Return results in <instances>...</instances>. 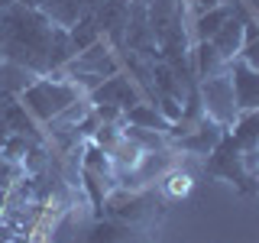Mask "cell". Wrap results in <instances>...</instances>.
Masks as SVG:
<instances>
[{
  "mask_svg": "<svg viewBox=\"0 0 259 243\" xmlns=\"http://www.w3.org/2000/svg\"><path fill=\"white\" fill-rule=\"evenodd\" d=\"M256 159H259V149H256Z\"/></svg>",
  "mask_w": 259,
  "mask_h": 243,
  "instance_id": "1f68e13d",
  "label": "cell"
},
{
  "mask_svg": "<svg viewBox=\"0 0 259 243\" xmlns=\"http://www.w3.org/2000/svg\"><path fill=\"white\" fill-rule=\"evenodd\" d=\"M91 107H94L97 124H117V120L123 117V110H120V107H113V104H91Z\"/></svg>",
  "mask_w": 259,
  "mask_h": 243,
  "instance_id": "cb8c5ba5",
  "label": "cell"
},
{
  "mask_svg": "<svg viewBox=\"0 0 259 243\" xmlns=\"http://www.w3.org/2000/svg\"><path fill=\"white\" fill-rule=\"evenodd\" d=\"M246 20H249V16L243 13V7H240V4H233V13H230V20H227L224 26L217 29L210 39H207V43L214 46V49L224 55L227 62H233V59L240 55V46H243V26H246Z\"/></svg>",
  "mask_w": 259,
  "mask_h": 243,
  "instance_id": "52a82bcc",
  "label": "cell"
},
{
  "mask_svg": "<svg viewBox=\"0 0 259 243\" xmlns=\"http://www.w3.org/2000/svg\"><path fill=\"white\" fill-rule=\"evenodd\" d=\"M123 120L130 127H140V130H165V120H162V113L156 107H149V104H133V107L123 110Z\"/></svg>",
  "mask_w": 259,
  "mask_h": 243,
  "instance_id": "ac0fdd59",
  "label": "cell"
},
{
  "mask_svg": "<svg viewBox=\"0 0 259 243\" xmlns=\"http://www.w3.org/2000/svg\"><path fill=\"white\" fill-rule=\"evenodd\" d=\"M227 133L233 136V143L240 146V152L246 159L256 156V149H259V107L256 110H240L237 120L227 127Z\"/></svg>",
  "mask_w": 259,
  "mask_h": 243,
  "instance_id": "8fae6325",
  "label": "cell"
},
{
  "mask_svg": "<svg viewBox=\"0 0 259 243\" xmlns=\"http://www.w3.org/2000/svg\"><path fill=\"white\" fill-rule=\"evenodd\" d=\"M32 81H36V75L29 68H23V65H16V62L0 65V94L4 97H20Z\"/></svg>",
  "mask_w": 259,
  "mask_h": 243,
  "instance_id": "7c38bea8",
  "label": "cell"
},
{
  "mask_svg": "<svg viewBox=\"0 0 259 243\" xmlns=\"http://www.w3.org/2000/svg\"><path fill=\"white\" fill-rule=\"evenodd\" d=\"M68 36H71L75 52H84V49H91L94 43H101V26H97L94 13H88V16H81L78 23H71V26H68Z\"/></svg>",
  "mask_w": 259,
  "mask_h": 243,
  "instance_id": "2e32d148",
  "label": "cell"
},
{
  "mask_svg": "<svg viewBox=\"0 0 259 243\" xmlns=\"http://www.w3.org/2000/svg\"><path fill=\"white\" fill-rule=\"evenodd\" d=\"M16 182V162H7V159H0V194H4L10 185Z\"/></svg>",
  "mask_w": 259,
  "mask_h": 243,
  "instance_id": "d4e9b609",
  "label": "cell"
},
{
  "mask_svg": "<svg viewBox=\"0 0 259 243\" xmlns=\"http://www.w3.org/2000/svg\"><path fill=\"white\" fill-rule=\"evenodd\" d=\"M29 152V143H26V136H20V133H10L7 136V143H4V149H0V156H4L7 162H20L23 156Z\"/></svg>",
  "mask_w": 259,
  "mask_h": 243,
  "instance_id": "44dd1931",
  "label": "cell"
},
{
  "mask_svg": "<svg viewBox=\"0 0 259 243\" xmlns=\"http://www.w3.org/2000/svg\"><path fill=\"white\" fill-rule=\"evenodd\" d=\"M55 23L42 10L26 4H10L0 10V55L16 62L32 75H49V43Z\"/></svg>",
  "mask_w": 259,
  "mask_h": 243,
  "instance_id": "6da1fadb",
  "label": "cell"
},
{
  "mask_svg": "<svg viewBox=\"0 0 259 243\" xmlns=\"http://www.w3.org/2000/svg\"><path fill=\"white\" fill-rule=\"evenodd\" d=\"M191 4H194V10H198V13H204V10H210V7H217L221 0H191Z\"/></svg>",
  "mask_w": 259,
  "mask_h": 243,
  "instance_id": "484cf974",
  "label": "cell"
},
{
  "mask_svg": "<svg viewBox=\"0 0 259 243\" xmlns=\"http://www.w3.org/2000/svg\"><path fill=\"white\" fill-rule=\"evenodd\" d=\"M233 81V94H237V107L240 110H256L259 107V68H249L246 62L233 59L227 65Z\"/></svg>",
  "mask_w": 259,
  "mask_h": 243,
  "instance_id": "8992f818",
  "label": "cell"
},
{
  "mask_svg": "<svg viewBox=\"0 0 259 243\" xmlns=\"http://www.w3.org/2000/svg\"><path fill=\"white\" fill-rule=\"evenodd\" d=\"M7 101H13V97H4V94H0V124H4V110H7Z\"/></svg>",
  "mask_w": 259,
  "mask_h": 243,
  "instance_id": "4316f807",
  "label": "cell"
},
{
  "mask_svg": "<svg viewBox=\"0 0 259 243\" xmlns=\"http://www.w3.org/2000/svg\"><path fill=\"white\" fill-rule=\"evenodd\" d=\"M198 97H201V107L210 120H217L221 127H230L237 120V94H233V81H230V71H221L214 78H204L198 88Z\"/></svg>",
  "mask_w": 259,
  "mask_h": 243,
  "instance_id": "277c9868",
  "label": "cell"
},
{
  "mask_svg": "<svg viewBox=\"0 0 259 243\" xmlns=\"http://www.w3.org/2000/svg\"><path fill=\"white\" fill-rule=\"evenodd\" d=\"M249 7H253V10L259 13V0H249Z\"/></svg>",
  "mask_w": 259,
  "mask_h": 243,
  "instance_id": "4dcf8cb0",
  "label": "cell"
},
{
  "mask_svg": "<svg viewBox=\"0 0 259 243\" xmlns=\"http://www.w3.org/2000/svg\"><path fill=\"white\" fill-rule=\"evenodd\" d=\"M224 133H227V127H221L217 120H210L207 113H204V117L198 120V127L178 136V146H182V149L198 152V156H207V152L214 149L217 143H221V136H224Z\"/></svg>",
  "mask_w": 259,
  "mask_h": 243,
  "instance_id": "9c48e42d",
  "label": "cell"
},
{
  "mask_svg": "<svg viewBox=\"0 0 259 243\" xmlns=\"http://www.w3.org/2000/svg\"><path fill=\"white\" fill-rule=\"evenodd\" d=\"M4 127L10 133H20V136H32L36 140V124H32V113L23 107L20 101H7V110H4Z\"/></svg>",
  "mask_w": 259,
  "mask_h": 243,
  "instance_id": "e0dca14e",
  "label": "cell"
},
{
  "mask_svg": "<svg viewBox=\"0 0 259 243\" xmlns=\"http://www.w3.org/2000/svg\"><path fill=\"white\" fill-rule=\"evenodd\" d=\"M191 55H194V75H198L201 81H204V78H214V75H221V71H227V65H230V62H227V59H224V55L217 52V49L210 46V43H198Z\"/></svg>",
  "mask_w": 259,
  "mask_h": 243,
  "instance_id": "4fadbf2b",
  "label": "cell"
},
{
  "mask_svg": "<svg viewBox=\"0 0 259 243\" xmlns=\"http://www.w3.org/2000/svg\"><path fill=\"white\" fill-rule=\"evenodd\" d=\"M207 175L214 178H227L233 182L237 188L243 191H253V178H249V166H246V156L240 152V146L233 143L230 133L221 136V143L207 152Z\"/></svg>",
  "mask_w": 259,
  "mask_h": 243,
  "instance_id": "3957f363",
  "label": "cell"
},
{
  "mask_svg": "<svg viewBox=\"0 0 259 243\" xmlns=\"http://www.w3.org/2000/svg\"><path fill=\"white\" fill-rule=\"evenodd\" d=\"M84 166L88 169H94V172H110V152H104L101 146H91L88 149V159H84Z\"/></svg>",
  "mask_w": 259,
  "mask_h": 243,
  "instance_id": "603a6c76",
  "label": "cell"
},
{
  "mask_svg": "<svg viewBox=\"0 0 259 243\" xmlns=\"http://www.w3.org/2000/svg\"><path fill=\"white\" fill-rule=\"evenodd\" d=\"M7 136H10V130H7L4 124H0V149H4V143H7Z\"/></svg>",
  "mask_w": 259,
  "mask_h": 243,
  "instance_id": "83f0119b",
  "label": "cell"
},
{
  "mask_svg": "<svg viewBox=\"0 0 259 243\" xmlns=\"http://www.w3.org/2000/svg\"><path fill=\"white\" fill-rule=\"evenodd\" d=\"M130 240H133V233L120 221H97L88 233V243H130Z\"/></svg>",
  "mask_w": 259,
  "mask_h": 243,
  "instance_id": "d6986e66",
  "label": "cell"
},
{
  "mask_svg": "<svg viewBox=\"0 0 259 243\" xmlns=\"http://www.w3.org/2000/svg\"><path fill=\"white\" fill-rule=\"evenodd\" d=\"M230 13H233V4H217V7H210V10L198 13V23H194V36H198V43H207V39L214 36L227 20H230Z\"/></svg>",
  "mask_w": 259,
  "mask_h": 243,
  "instance_id": "9a60e30c",
  "label": "cell"
},
{
  "mask_svg": "<svg viewBox=\"0 0 259 243\" xmlns=\"http://www.w3.org/2000/svg\"><path fill=\"white\" fill-rule=\"evenodd\" d=\"M240 62H246L249 68H259V23L246 20L243 26V46H240Z\"/></svg>",
  "mask_w": 259,
  "mask_h": 243,
  "instance_id": "ffe728a7",
  "label": "cell"
},
{
  "mask_svg": "<svg viewBox=\"0 0 259 243\" xmlns=\"http://www.w3.org/2000/svg\"><path fill=\"white\" fill-rule=\"evenodd\" d=\"M97 7H101V0H42V10L52 23H59V26L68 29L71 23H78L81 16L94 13Z\"/></svg>",
  "mask_w": 259,
  "mask_h": 243,
  "instance_id": "30bf717a",
  "label": "cell"
},
{
  "mask_svg": "<svg viewBox=\"0 0 259 243\" xmlns=\"http://www.w3.org/2000/svg\"><path fill=\"white\" fill-rule=\"evenodd\" d=\"M75 55H78V52H75V46H71L68 29L55 23V29H52V43H49V71L65 68V65L75 59Z\"/></svg>",
  "mask_w": 259,
  "mask_h": 243,
  "instance_id": "5bb4252c",
  "label": "cell"
},
{
  "mask_svg": "<svg viewBox=\"0 0 259 243\" xmlns=\"http://www.w3.org/2000/svg\"><path fill=\"white\" fill-rule=\"evenodd\" d=\"M104 211L110 214V221L120 224H136L149 214V198L146 194H130V191H117L104 201Z\"/></svg>",
  "mask_w": 259,
  "mask_h": 243,
  "instance_id": "ba28073f",
  "label": "cell"
},
{
  "mask_svg": "<svg viewBox=\"0 0 259 243\" xmlns=\"http://www.w3.org/2000/svg\"><path fill=\"white\" fill-rule=\"evenodd\" d=\"M16 4H26V7H36V10H39V7H42V0H16Z\"/></svg>",
  "mask_w": 259,
  "mask_h": 243,
  "instance_id": "f1b7e54d",
  "label": "cell"
},
{
  "mask_svg": "<svg viewBox=\"0 0 259 243\" xmlns=\"http://www.w3.org/2000/svg\"><path fill=\"white\" fill-rule=\"evenodd\" d=\"M88 101H91V104H113V107L126 110V107H133V104H140V91H136V85L126 75L117 71V75L104 78L97 88H91Z\"/></svg>",
  "mask_w": 259,
  "mask_h": 243,
  "instance_id": "5b68a950",
  "label": "cell"
},
{
  "mask_svg": "<svg viewBox=\"0 0 259 243\" xmlns=\"http://www.w3.org/2000/svg\"><path fill=\"white\" fill-rule=\"evenodd\" d=\"M162 182H165V191L168 194H188L191 191V175L188 172H168Z\"/></svg>",
  "mask_w": 259,
  "mask_h": 243,
  "instance_id": "7402d4cb",
  "label": "cell"
},
{
  "mask_svg": "<svg viewBox=\"0 0 259 243\" xmlns=\"http://www.w3.org/2000/svg\"><path fill=\"white\" fill-rule=\"evenodd\" d=\"M75 101H81V88L71 78H36L20 94V104L32 113V120H49V124Z\"/></svg>",
  "mask_w": 259,
  "mask_h": 243,
  "instance_id": "7a4b0ae2",
  "label": "cell"
},
{
  "mask_svg": "<svg viewBox=\"0 0 259 243\" xmlns=\"http://www.w3.org/2000/svg\"><path fill=\"white\" fill-rule=\"evenodd\" d=\"M10 4H16V0H0V10H7Z\"/></svg>",
  "mask_w": 259,
  "mask_h": 243,
  "instance_id": "f546056e",
  "label": "cell"
}]
</instances>
